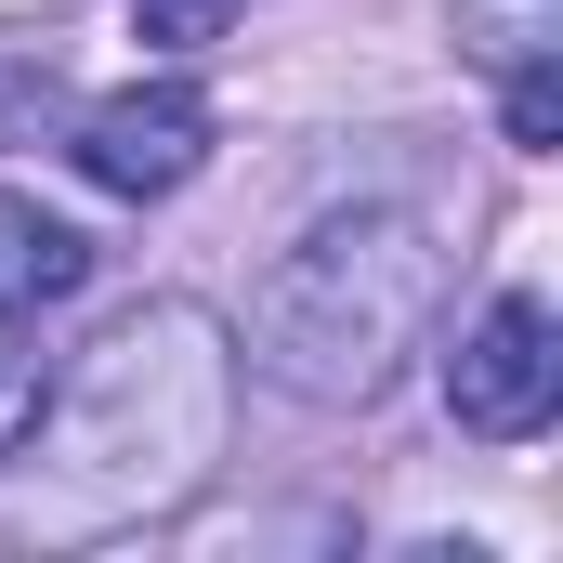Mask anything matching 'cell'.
<instances>
[{
  "instance_id": "8992f818",
  "label": "cell",
  "mask_w": 563,
  "mask_h": 563,
  "mask_svg": "<svg viewBox=\"0 0 563 563\" xmlns=\"http://www.w3.org/2000/svg\"><path fill=\"white\" fill-rule=\"evenodd\" d=\"M551 119H563L551 66H525V79H511V144H551Z\"/></svg>"
},
{
  "instance_id": "6da1fadb",
  "label": "cell",
  "mask_w": 563,
  "mask_h": 563,
  "mask_svg": "<svg viewBox=\"0 0 563 563\" xmlns=\"http://www.w3.org/2000/svg\"><path fill=\"white\" fill-rule=\"evenodd\" d=\"M563 407V328L538 288H511V301H485L472 328H459V354H445V420L485 432V445H525V432H551Z\"/></svg>"
},
{
  "instance_id": "3957f363",
  "label": "cell",
  "mask_w": 563,
  "mask_h": 563,
  "mask_svg": "<svg viewBox=\"0 0 563 563\" xmlns=\"http://www.w3.org/2000/svg\"><path fill=\"white\" fill-rule=\"evenodd\" d=\"M79 276H92V236H79V223H53L40 197H0V328H13V314H40V301H66Z\"/></svg>"
},
{
  "instance_id": "7a4b0ae2",
  "label": "cell",
  "mask_w": 563,
  "mask_h": 563,
  "mask_svg": "<svg viewBox=\"0 0 563 563\" xmlns=\"http://www.w3.org/2000/svg\"><path fill=\"white\" fill-rule=\"evenodd\" d=\"M197 157H210V92H184V79L106 92V106L79 119V170H92L106 197H170V184H197Z\"/></svg>"
},
{
  "instance_id": "5b68a950",
  "label": "cell",
  "mask_w": 563,
  "mask_h": 563,
  "mask_svg": "<svg viewBox=\"0 0 563 563\" xmlns=\"http://www.w3.org/2000/svg\"><path fill=\"white\" fill-rule=\"evenodd\" d=\"M40 407H53V380H40V354H0V459L40 432Z\"/></svg>"
},
{
  "instance_id": "277c9868",
  "label": "cell",
  "mask_w": 563,
  "mask_h": 563,
  "mask_svg": "<svg viewBox=\"0 0 563 563\" xmlns=\"http://www.w3.org/2000/svg\"><path fill=\"white\" fill-rule=\"evenodd\" d=\"M236 13H250V0H132V40L144 53H210Z\"/></svg>"
}]
</instances>
